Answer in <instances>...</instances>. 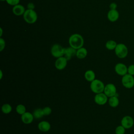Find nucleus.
<instances>
[{
	"mask_svg": "<svg viewBox=\"0 0 134 134\" xmlns=\"http://www.w3.org/2000/svg\"><path fill=\"white\" fill-rule=\"evenodd\" d=\"M84 43L83 37L79 34H73L69 39V43L70 47L77 50L83 47Z\"/></svg>",
	"mask_w": 134,
	"mask_h": 134,
	"instance_id": "1",
	"label": "nucleus"
},
{
	"mask_svg": "<svg viewBox=\"0 0 134 134\" xmlns=\"http://www.w3.org/2000/svg\"><path fill=\"white\" fill-rule=\"evenodd\" d=\"M23 18L27 23L32 24L37 20L38 15L34 9H27L23 15Z\"/></svg>",
	"mask_w": 134,
	"mask_h": 134,
	"instance_id": "2",
	"label": "nucleus"
},
{
	"mask_svg": "<svg viewBox=\"0 0 134 134\" xmlns=\"http://www.w3.org/2000/svg\"><path fill=\"white\" fill-rule=\"evenodd\" d=\"M105 85L100 80L95 79L90 84V89L95 94L104 92Z\"/></svg>",
	"mask_w": 134,
	"mask_h": 134,
	"instance_id": "3",
	"label": "nucleus"
},
{
	"mask_svg": "<svg viewBox=\"0 0 134 134\" xmlns=\"http://www.w3.org/2000/svg\"><path fill=\"white\" fill-rule=\"evenodd\" d=\"M114 51L116 55L119 59H124L126 58L128 54V47L123 43H117Z\"/></svg>",
	"mask_w": 134,
	"mask_h": 134,
	"instance_id": "4",
	"label": "nucleus"
},
{
	"mask_svg": "<svg viewBox=\"0 0 134 134\" xmlns=\"http://www.w3.org/2000/svg\"><path fill=\"white\" fill-rule=\"evenodd\" d=\"M121 82L122 86L127 89H130L134 87V76L128 73L121 77Z\"/></svg>",
	"mask_w": 134,
	"mask_h": 134,
	"instance_id": "5",
	"label": "nucleus"
},
{
	"mask_svg": "<svg viewBox=\"0 0 134 134\" xmlns=\"http://www.w3.org/2000/svg\"><path fill=\"white\" fill-rule=\"evenodd\" d=\"M64 49L60 44H54L51 48V54L53 57L56 58L62 57L64 55Z\"/></svg>",
	"mask_w": 134,
	"mask_h": 134,
	"instance_id": "6",
	"label": "nucleus"
},
{
	"mask_svg": "<svg viewBox=\"0 0 134 134\" xmlns=\"http://www.w3.org/2000/svg\"><path fill=\"white\" fill-rule=\"evenodd\" d=\"M120 124L126 129H129L133 127L134 125V120L131 116L126 115L121 119Z\"/></svg>",
	"mask_w": 134,
	"mask_h": 134,
	"instance_id": "7",
	"label": "nucleus"
},
{
	"mask_svg": "<svg viewBox=\"0 0 134 134\" xmlns=\"http://www.w3.org/2000/svg\"><path fill=\"white\" fill-rule=\"evenodd\" d=\"M116 73L121 76H122L128 73V66L123 63H117L114 68Z\"/></svg>",
	"mask_w": 134,
	"mask_h": 134,
	"instance_id": "8",
	"label": "nucleus"
},
{
	"mask_svg": "<svg viewBox=\"0 0 134 134\" xmlns=\"http://www.w3.org/2000/svg\"><path fill=\"white\" fill-rule=\"evenodd\" d=\"M104 93L109 98L117 95V88L113 83H108L105 86Z\"/></svg>",
	"mask_w": 134,
	"mask_h": 134,
	"instance_id": "9",
	"label": "nucleus"
},
{
	"mask_svg": "<svg viewBox=\"0 0 134 134\" xmlns=\"http://www.w3.org/2000/svg\"><path fill=\"white\" fill-rule=\"evenodd\" d=\"M94 100L96 104L98 105H104L108 102V97L103 92L95 94Z\"/></svg>",
	"mask_w": 134,
	"mask_h": 134,
	"instance_id": "10",
	"label": "nucleus"
},
{
	"mask_svg": "<svg viewBox=\"0 0 134 134\" xmlns=\"http://www.w3.org/2000/svg\"><path fill=\"white\" fill-rule=\"evenodd\" d=\"M67 63L68 60L64 56H62L57 58L54 63V66L57 70H63L66 68Z\"/></svg>",
	"mask_w": 134,
	"mask_h": 134,
	"instance_id": "11",
	"label": "nucleus"
},
{
	"mask_svg": "<svg viewBox=\"0 0 134 134\" xmlns=\"http://www.w3.org/2000/svg\"><path fill=\"white\" fill-rule=\"evenodd\" d=\"M109 21L110 22H115L119 18V13L117 9H110L107 15Z\"/></svg>",
	"mask_w": 134,
	"mask_h": 134,
	"instance_id": "12",
	"label": "nucleus"
},
{
	"mask_svg": "<svg viewBox=\"0 0 134 134\" xmlns=\"http://www.w3.org/2000/svg\"><path fill=\"white\" fill-rule=\"evenodd\" d=\"M34 115L32 113L28 111H26L24 114L21 115V120L22 122L26 125L32 123L34 120Z\"/></svg>",
	"mask_w": 134,
	"mask_h": 134,
	"instance_id": "13",
	"label": "nucleus"
},
{
	"mask_svg": "<svg viewBox=\"0 0 134 134\" xmlns=\"http://www.w3.org/2000/svg\"><path fill=\"white\" fill-rule=\"evenodd\" d=\"M76 50L70 46L69 47L65 48L64 49L63 56L68 60V61H69L73 57H74V55H76Z\"/></svg>",
	"mask_w": 134,
	"mask_h": 134,
	"instance_id": "14",
	"label": "nucleus"
},
{
	"mask_svg": "<svg viewBox=\"0 0 134 134\" xmlns=\"http://www.w3.org/2000/svg\"><path fill=\"white\" fill-rule=\"evenodd\" d=\"M38 128L41 132H47L50 130L51 125L49 122L43 120L39 122L38 124Z\"/></svg>",
	"mask_w": 134,
	"mask_h": 134,
	"instance_id": "15",
	"label": "nucleus"
},
{
	"mask_svg": "<svg viewBox=\"0 0 134 134\" xmlns=\"http://www.w3.org/2000/svg\"><path fill=\"white\" fill-rule=\"evenodd\" d=\"M26 9L24 6L21 4H18L13 6L12 11L13 14L16 16H21L23 15Z\"/></svg>",
	"mask_w": 134,
	"mask_h": 134,
	"instance_id": "16",
	"label": "nucleus"
},
{
	"mask_svg": "<svg viewBox=\"0 0 134 134\" xmlns=\"http://www.w3.org/2000/svg\"><path fill=\"white\" fill-rule=\"evenodd\" d=\"M108 103L110 107L112 108L117 107L119 104V99L117 95L109 97L108 100Z\"/></svg>",
	"mask_w": 134,
	"mask_h": 134,
	"instance_id": "17",
	"label": "nucleus"
},
{
	"mask_svg": "<svg viewBox=\"0 0 134 134\" xmlns=\"http://www.w3.org/2000/svg\"><path fill=\"white\" fill-rule=\"evenodd\" d=\"M87 53V49L83 47L76 50V57L79 59H83L86 57Z\"/></svg>",
	"mask_w": 134,
	"mask_h": 134,
	"instance_id": "18",
	"label": "nucleus"
},
{
	"mask_svg": "<svg viewBox=\"0 0 134 134\" xmlns=\"http://www.w3.org/2000/svg\"><path fill=\"white\" fill-rule=\"evenodd\" d=\"M84 78L88 82H92L95 79V73L92 70H88L84 73Z\"/></svg>",
	"mask_w": 134,
	"mask_h": 134,
	"instance_id": "19",
	"label": "nucleus"
},
{
	"mask_svg": "<svg viewBox=\"0 0 134 134\" xmlns=\"http://www.w3.org/2000/svg\"><path fill=\"white\" fill-rule=\"evenodd\" d=\"M117 45V42L113 40H108L105 43V47L108 50H114Z\"/></svg>",
	"mask_w": 134,
	"mask_h": 134,
	"instance_id": "20",
	"label": "nucleus"
},
{
	"mask_svg": "<svg viewBox=\"0 0 134 134\" xmlns=\"http://www.w3.org/2000/svg\"><path fill=\"white\" fill-rule=\"evenodd\" d=\"M34 118L40 119L44 116L43 113L42 111V108H37L34 110L32 113Z\"/></svg>",
	"mask_w": 134,
	"mask_h": 134,
	"instance_id": "21",
	"label": "nucleus"
},
{
	"mask_svg": "<svg viewBox=\"0 0 134 134\" xmlns=\"http://www.w3.org/2000/svg\"><path fill=\"white\" fill-rule=\"evenodd\" d=\"M1 109H2V111L4 114H8L11 113L12 110V107L10 104L8 103H6L2 105Z\"/></svg>",
	"mask_w": 134,
	"mask_h": 134,
	"instance_id": "22",
	"label": "nucleus"
},
{
	"mask_svg": "<svg viewBox=\"0 0 134 134\" xmlns=\"http://www.w3.org/2000/svg\"><path fill=\"white\" fill-rule=\"evenodd\" d=\"M16 111L19 115H23L26 111V108L23 104H18L16 107Z\"/></svg>",
	"mask_w": 134,
	"mask_h": 134,
	"instance_id": "23",
	"label": "nucleus"
},
{
	"mask_svg": "<svg viewBox=\"0 0 134 134\" xmlns=\"http://www.w3.org/2000/svg\"><path fill=\"white\" fill-rule=\"evenodd\" d=\"M126 132V129L122 126L119 125L118 126L115 130V134H125Z\"/></svg>",
	"mask_w": 134,
	"mask_h": 134,
	"instance_id": "24",
	"label": "nucleus"
},
{
	"mask_svg": "<svg viewBox=\"0 0 134 134\" xmlns=\"http://www.w3.org/2000/svg\"><path fill=\"white\" fill-rule=\"evenodd\" d=\"M42 111H43L44 116H49V115H50L51 114L52 109L50 107L46 106L42 108Z\"/></svg>",
	"mask_w": 134,
	"mask_h": 134,
	"instance_id": "25",
	"label": "nucleus"
},
{
	"mask_svg": "<svg viewBox=\"0 0 134 134\" xmlns=\"http://www.w3.org/2000/svg\"><path fill=\"white\" fill-rule=\"evenodd\" d=\"M6 2L8 5L14 6L16 5L19 4L20 0H6Z\"/></svg>",
	"mask_w": 134,
	"mask_h": 134,
	"instance_id": "26",
	"label": "nucleus"
},
{
	"mask_svg": "<svg viewBox=\"0 0 134 134\" xmlns=\"http://www.w3.org/2000/svg\"><path fill=\"white\" fill-rule=\"evenodd\" d=\"M128 73L134 76V64H130L128 66Z\"/></svg>",
	"mask_w": 134,
	"mask_h": 134,
	"instance_id": "27",
	"label": "nucleus"
},
{
	"mask_svg": "<svg viewBox=\"0 0 134 134\" xmlns=\"http://www.w3.org/2000/svg\"><path fill=\"white\" fill-rule=\"evenodd\" d=\"M6 42L5 40L1 37L0 38V51H2L5 48Z\"/></svg>",
	"mask_w": 134,
	"mask_h": 134,
	"instance_id": "28",
	"label": "nucleus"
},
{
	"mask_svg": "<svg viewBox=\"0 0 134 134\" xmlns=\"http://www.w3.org/2000/svg\"><path fill=\"white\" fill-rule=\"evenodd\" d=\"M109 7L110 9H116L117 7V4L115 2H112L110 4Z\"/></svg>",
	"mask_w": 134,
	"mask_h": 134,
	"instance_id": "29",
	"label": "nucleus"
},
{
	"mask_svg": "<svg viewBox=\"0 0 134 134\" xmlns=\"http://www.w3.org/2000/svg\"><path fill=\"white\" fill-rule=\"evenodd\" d=\"M27 8L29 9H34L35 5L33 3H29L27 4Z\"/></svg>",
	"mask_w": 134,
	"mask_h": 134,
	"instance_id": "30",
	"label": "nucleus"
},
{
	"mask_svg": "<svg viewBox=\"0 0 134 134\" xmlns=\"http://www.w3.org/2000/svg\"><path fill=\"white\" fill-rule=\"evenodd\" d=\"M0 31H1V32H0V36H1V37H2V35H3V29H2V28H0Z\"/></svg>",
	"mask_w": 134,
	"mask_h": 134,
	"instance_id": "31",
	"label": "nucleus"
},
{
	"mask_svg": "<svg viewBox=\"0 0 134 134\" xmlns=\"http://www.w3.org/2000/svg\"><path fill=\"white\" fill-rule=\"evenodd\" d=\"M1 76L0 79H2V75H3V73H2V70H1Z\"/></svg>",
	"mask_w": 134,
	"mask_h": 134,
	"instance_id": "32",
	"label": "nucleus"
},
{
	"mask_svg": "<svg viewBox=\"0 0 134 134\" xmlns=\"http://www.w3.org/2000/svg\"><path fill=\"white\" fill-rule=\"evenodd\" d=\"M1 1H6V0H1Z\"/></svg>",
	"mask_w": 134,
	"mask_h": 134,
	"instance_id": "33",
	"label": "nucleus"
}]
</instances>
